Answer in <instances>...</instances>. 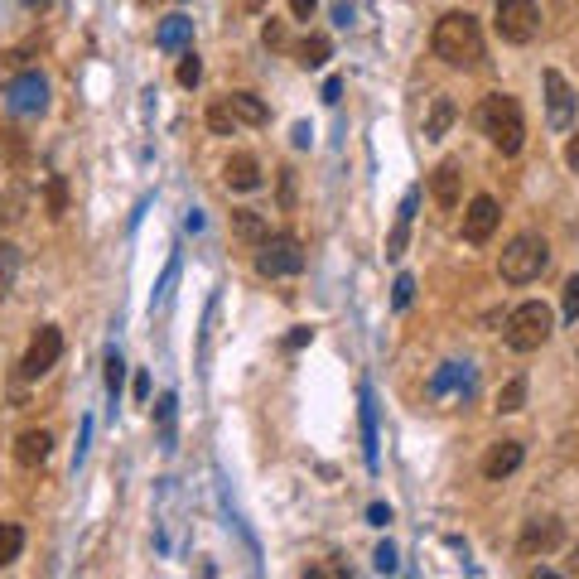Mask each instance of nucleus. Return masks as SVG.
Returning a JSON list of instances; mask_svg holds the SVG:
<instances>
[{
  "label": "nucleus",
  "mask_w": 579,
  "mask_h": 579,
  "mask_svg": "<svg viewBox=\"0 0 579 579\" xmlns=\"http://www.w3.org/2000/svg\"><path fill=\"white\" fill-rule=\"evenodd\" d=\"M329 58H333L329 34H304L300 44H295V63H300V68H324Z\"/></svg>",
  "instance_id": "412c9836"
},
{
  "label": "nucleus",
  "mask_w": 579,
  "mask_h": 579,
  "mask_svg": "<svg viewBox=\"0 0 579 579\" xmlns=\"http://www.w3.org/2000/svg\"><path fill=\"white\" fill-rule=\"evenodd\" d=\"M546 266H551V247H546V237L522 232V237H512V242L502 247L497 276L507 280V285H531V280H541Z\"/></svg>",
  "instance_id": "20e7f679"
},
{
  "label": "nucleus",
  "mask_w": 579,
  "mask_h": 579,
  "mask_svg": "<svg viewBox=\"0 0 579 579\" xmlns=\"http://www.w3.org/2000/svg\"><path fill=\"white\" fill-rule=\"evenodd\" d=\"M526 406V377H512V382L497 391V411L502 415H517Z\"/></svg>",
  "instance_id": "a878e982"
},
{
  "label": "nucleus",
  "mask_w": 579,
  "mask_h": 579,
  "mask_svg": "<svg viewBox=\"0 0 579 579\" xmlns=\"http://www.w3.org/2000/svg\"><path fill=\"white\" fill-rule=\"evenodd\" d=\"M314 5H319V0H290V15H295V20H309Z\"/></svg>",
  "instance_id": "79ce46f5"
},
{
  "label": "nucleus",
  "mask_w": 579,
  "mask_h": 579,
  "mask_svg": "<svg viewBox=\"0 0 579 579\" xmlns=\"http://www.w3.org/2000/svg\"><path fill=\"white\" fill-rule=\"evenodd\" d=\"M174 78H179V87H198V78H203V63H198V54H184L179 58V73H174Z\"/></svg>",
  "instance_id": "2f4dec72"
},
{
  "label": "nucleus",
  "mask_w": 579,
  "mask_h": 579,
  "mask_svg": "<svg viewBox=\"0 0 579 579\" xmlns=\"http://www.w3.org/2000/svg\"><path fill=\"white\" fill-rule=\"evenodd\" d=\"M575 358H579V343H575Z\"/></svg>",
  "instance_id": "3c124183"
},
{
  "label": "nucleus",
  "mask_w": 579,
  "mask_h": 579,
  "mask_svg": "<svg viewBox=\"0 0 579 579\" xmlns=\"http://www.w3.org/2000/svg\"><path fill=\"white\" fill-rule=\"evenodd\" d=\"M493 29L502 44H531L541 34V5L536 0H497Z\"/></svg>",
  "instance_id": "39448f33"
},
{
  "label": "nucleus",
  "mask_w": 579,
  "mask_h": 579,
  "mask_svg": "<svg viewBox=\"0 0 579 579\" xmlns=\"http://www.w3.org/2000/svg\"><path fill=\"white\" fill-rule=\"evenodd\" d=\"M551 333H555V314L541 300L517 304V309L502 319V343H507L512 353H536V348H546Z\"/></svg>",
  "instance_id": "7ed1b4c3"
},
{
  "label": "nucleus",
  "mask_w": 579,
  "mask_h": 579,
  "mask_svg": "<svg viewBox=\"0 0 579 579\" xmlns=\"http://www.w3.org/2000/svg\"><path fill=\"white\" fill-rule=\"evenodd\" d=\"M454 386H464L469 391V362H444V372L435 377V391H454Z\"/></svg>",
  "instance_id": "c85d7f7f"
},
{
  "label": "nucleus",
  "mask_w": 579,
  "mask_h": 579,
  "mask_svg": "<svg viewBox=\"0 0 579 579\" xmlns=\"http://www.w3.org/2000/svg\"><path fill=\"white\" fill-rule=\"evenodd\" d=\"M222 179H227V189H242V193H251V189H261V165H256V155H232L227 160V169H222Z\"/></svg>",
  "instance_id": "2eb2a0df"
},
{
  "label": "nucleus",
  "mask_w": 579,
  "mask_h": 579,
  "mask_svg": "<svg viewBox=\"0 0 579 579\" xmlns=\"http://www.w3.org/2000/svg\"><path fill=\"white\" fill-rule=\"evenodd\" d=\"M29 208V189L25 184H10V189L0 193V227H15V222L25 218Z\"/></svg>",
  "instance_id": "4be33fe9"
},
{
  "label": "nucleus",
  "mask_w": 579,
  "mask_h": 579,
  "mask_svg": "<svg viewBox=\"0 0 579 579\" xmlns=\"http://www.w3.org/2000/svg\"><path fill=\"white\" fill-rule=\"evenodd\" d=\"M377 570H382V575H391V570H396V551H391V546H382V551H377Z\"/></svg>",
  "instance_id": "37998d69"
},
{
  "label": "nucleus",
  "mask_w": 579,
  "mask_h": 579,
  "mask_svg": "<svg viewBox=\"0 0 579 579\" xmlns=\"http://www.w3.org/2000/svg\"><path fill=\"white\" fill-rule=\"evenodd\" d=\"M338 92H343V83H338V78H329V83H324V102H329V107L338 102Z\"/></svg>",
  "instance_id": "49530a36"
},
{
  "label": "nucleus",
  "mask_w": 579,
  "mask_h": 579,
  "mask_svg": "<svg viewBox=\"0 0 579 579\" xmlns=\"http://www.w3.org/2000/svg\"><path fill=\"white\" fill-rule=\"evenodd\" d=\"M565 324H579V276L565 280Z\"/></svg>",
  "instance_id": "f704fd0d"
},
{
  "label": "nucleus",
  "mask_w": 579,
  "mask_h": 579,
  "mask_svg": "<svg viewBox=\"0 0 579 579\" xmlns=\"http://www.w3.org/2000/svg\"><path fill=\"white\" fill-rule=\"evenodd\" d=\"M362 440H367V464L377 469V415H372V391H362Z\"/></svg>",
  "instance_id": "bb28decb"
},
{
  "label": "nucleus",
  "mask_w": 579,
  "mask_h": 579,
  "mask_svg": "<svg viewBox=\"0 0 579 579\" xmlns=\"http://www.w3.org/2000/svg\"><path fill=\"white\" fill-rule=\"evenodd\" d=\"M121 382H126V362H121V353L111 348V353H107V396H111V401L121 396Z\"/></svg>",
  "instance_id": "7c9ffc66"
},
{
  "label": "nucleus",
  "mask_w": 579,
  "mask_h": 579,
  "mask_svg": "<svg viewBox=\"0 0 579 579\" xmlns=\"http://www.w3.org/2000/svg\"><path fill=\"white\" fill-rule=\"evenodd\" d=\"M227 107H232V116H237L242 126H266V121H271V107H266L256 92H232Z\"/></svg>",
  "instance_id": "6ab92c4d"
},
{
  "label": "nucleus",
  "mask_w": 579,
  "mask_h": 579,
  "mask_svg": "<svg viewBox=\"0 0 579 579\" xmlns=\"http://www.w3.org/2000/svg\"><path fill=\"white\" fill-rule=\"evenodd\" d=\"M541 87H546V121H551V131H570V126H575V111H579L575 87L565 83V73H555V68L541 73Z\"/></svg>",
  "instance_id": "6e6552de"
},
{
  "label": "nucleus",
  "mask_w": 579,
  "mask_h": 579,
  "mask_svg": "<svg viewBox=\"0 0 579 579\" xmlns=\"http://www.w3.org/2000/svg\"><path fill=\"white\" fill-rule=\"evenodd\" d=\"M155 415H160V440H165V449H169V444H174V396H160Z\"/></svg>",
  "instance_id": "72a5a7b5"
},
{
  "label": "nucleus",
  "mask_w": 579,
  "mask_h": 579,
  "mask_svg": "<svg viewBox=\"0 0 579 579\" xmlns=\"http://www.w3.org/2000/svg\"><path fill=\"white\" fill-rule=\"evenodd\" d=\"M415 300V280L411 276H396V290H391V309H406Z\"/></svg>",
  "instance_id": "c9c22d12"
},
{
  "label": "nucleus",
  "mask_w": 579,
  "mask_h": 579,
  "mask_svg": "<svg viewBox=\"0 0 579 579\" xmlns=\"http://www.w3.org/2000/svg\"><path fill=\"white\" fill-rule=\"evenodd\" d=\"M497 222H502V208H497V198L478 193V198L469 203V213H464V242L483 247V242H488V237L497 232Z\"/></svg>",
  "instance_id": "9b49d317"
},
{
  "label": "nucleus",
  "mask_w": 579,
  "mask_h": 579,
  "mask_svg": "<svg viewBox=\"0 0 579 579\" xmlns=\"http://www.w3.org/2000/svg\"><path fill=\"white\" fill-rule=\"evenodd\" d=\"M232 237L247 242V247H261L271 237V227H266V218L256 208H232Z\"/></svg>",
  "instance_id": "a211bd4d"
},
{
  "label": "nucleus",
  "mask_w": 579,
  "mask_h": 579,
  "mask_svg": "<svg viewBox=\"0 0 579 579\" xmlns=\"http://www.w3.org/2000/svg\"><path fill=\"white\" fill-rule=\"evenodd\" d=\"M473 121H478V131L488 136L493 150H502V155H522L526 121H522V102H517V97L488 92V97L478 102V111H473Z\"/></svg>",
  "instance_id": "f03ea898"
},
{
  "label": "nucleus",
  "mask_w": 579,
  "mask_h": 579,
  "mask_svg": "<svg viewBox=\"0 0 579 579\" xmlns=\"http://www.w3.org/2000/svg\"><path fill=\"white\" fill-rule=\"evenodd\" d=\"M58 358H63V333H58L54 324H44V329L34 333L25 362H20V377H25V382H39L44 372H54Z\"/></svg>",
  "instance_id": "1a4fd4ad"
},
{
  "label": "nucleus",
  "mask_w": 579,
  "mask_h": 579,
  "mask_svg": "<svg viewBox=\"0 0 579 579\" xmlns=\"http://www.w3.org/2000/svg\"><path fill=\"white\" fill-rule=\"evenodd\" d=\"M454 121H459V107H454V97H449V92L430 97V116H425V140H444Z\"/></svg>",
  "instance_id": "f3484780"
},
{
  "label": "nucleus",
  "mask_w": 579,
  "mask_h": 579,
  "mask_svg": "<svg viewBox=\"0 0 579 579\" xmlns=\"http://www.w3.org/2000/svg\"><path fill=\"white\" fill-rule=\"evenodd\" d=\"M309 140H314V131L300 121V126H295V145H300V150H309Z\"/></svg>",
  "instance_id": "de8ad7c7"
},
{
  "label": "nucleus",
  "mask_w": 579,
  "mask_h": 579,
  "mask_svg": "<svg viewBox=\"0 0 579 579\" xmlns=\"http://www.w3.org/2000/svg\"><path fill=\"white\" fill-rule=\"evenodd\" d=\"M49 454H54V435H49V430H25V435L15 440V464H20V469H39Z\"/></svg>",
  "instance_id": "4468645a"
},
{
  "label": "nucleus",
  "mask_w": 579,
  "mask_h": 579,
  "mask_svg": "<svg viewBox=\"0 0 579 579\" xmlns=\"http://www.w3.org/2000/svg\"><path fill=\"white\" fill-rule=\"evenodd\" d=\"M333 25H353V5H333Z\"/></svg>",
  "instance_id": "a18cd8bd"
},
{
  "label": "nucleus",
  "mask_w": 579,
  "mask_h": 579,
  "mask_svg": "<svg viewBox=\"0 0 579 579\" xmlns=\"http://www.w3.org/2000/svg\"><path fill=\"white\" fill-rule=\"evenodd\" d=\"M430 49L449 68H478L483 63V29H478V20L469 10H449V15H440V25L430 34Z\"/></svg>",
  "instance_id": "f257e3e1"
},
{
  "label": "nucleus",
  "mask_w": 579,
  "mask_h": 579,
  "mask_svg": "<svg viewBox=\"0 0 579 579\" xmlns=\"http://www.w3.org/2000/svg\"><path fill=\"white\" fill-rule=\"evenodd\" d=\"M25 5H49V0H25Z\"/></svg>",
  "instance_id": "09e8293b"
},
{
  "label": "nucleus",
  "mask_w": 579,
  "mask_h": 579,
  "mask_svg": "<svg viewBox=\"0 0 579 579\" xmlns=\"http://www.w3.org/2000/svg\"><path fill=\"white\" fill-rule=\"evenodd\" d=\"M300 271H304L300 237H290V232H276V237H266V242L256 247V276L280 280V276H300Z\"/></svg>",
  "instance_id": "423d86ee"
},
{
  "label": "nucleus",
  "mask_w": 579,
  "mask_h": 579,
  "mask_svg": "<svg viewBox=\"0 0 579 579\" xmlns=\"http://www.w3.org/2000/svg\"><path fill=\"white\" fill-rule=\"evenodd\" d=\"M20 551H25V526L0 522V570H5V565H15Z\"/></svg>",
  "instance_id": "5701e85b"
},
{
  "label": "nucleus",
  "mask_w": 579,
  "mask_h": 579,
  "mask_svg": "<svg viewBox=\"0 0 579 579\" xmlns=\"http://www.w3.org/2000/svg\"><path fill=\"white\" fill-rule=\"evenodd\" d=\"M15 280H20V247L0 242V300H10Z\"/></svg>",
  "instance_id": "b1692460"
},
{
  "label": "nucleus",
  "mask_w": 579,
  "mask_h": 579,
  "mask_svg": "<svg viewBox=\"0 0 579 579\" xmlns=\"http://www.w3.org/2000/svg\"><path fill=\"white\" fill-rule=\"evenodd\" d=\"M140 5H155V0H140Z\"/></svg>",
  "instance_id": "8fccbe9b"
},
{
  "label": "nucleus",
  "mask_w": 579,
  "mask_h": 579,
  "mask_svg": "<svg viewBox=\"0 0 579 579\" xmlns=\"http://www.w3.org/2000/svg\"><path fill=\"white\" fill-rule=\"evenodd\" d=\"M304 343H314V329H295L290 338H285V353H300Z\"/></svg>",
  "instance_id": "4c0bfd02"
},
{
  "label": "nucleus",
  "mask_w": 579,
  "mask_h": 579,
  "mask_svg": "<svg viewBox=\"0 0 579 579\" xmlns=\"http://www.w3.org/2000/svg\"><path fill=\"white\" fill-rule=\"evenodd\" d=\"M522 459H526V444L522 440L488 444V454H483V478H488V483H502V478H512V473L522 469Z\"/></svg>",
  "instance_id": "f8f14e48"
},
{
  "label": "nucleus",
  "mask_w": 579,
  "mask_h": 579,
  "mask_svg": "<svg viewBox=\"0 0 579 579\" xmlns=\"http://www.w3.org/2000/svg\"><path fill=\"white\" fill-rule=\"evenodd\" d=\"M0 136H5V150H10V160L20 165V160H25V140H20V131H0Z\"/></svg>",
  "instance_id": "e433bc0d"
},
{
  "label": "nucleus",
  "mask_w": 579,
  "mask_h": 579,
  "mask_svg": "<svg viewBox=\"0 0 579 579\" xmlns=\"http://www.w3.org/2000/svg\"><path fill=\"white\" fill-rule=\"evenodd\" d=\"M261 44H266V49H285V44H290L285 20H266V25H261Z\"/></svg>",
  "instance_id": "473e14b6"
},
{
  "label": "nucleus",
  "mask_w": 579,
  "mask_h": 579,
  "mask_svg": "<svg viewBox=\"0 0 579 579\" xmlns=\"http://www.w3.org/2000/svg\"><path fill=\"white\" fill-rule=\"evenodd\" d=\"M560 541H565V522L560 517H531L522 526V536H517V551L526 560H536V555H551L560 551Z\"/></svg>",
  "instance_id": "9d476101"
},
{
  "label": "nucleus",
  "mask_w": 579,
  "mask_h": 579,
  "mask_svg": "<svg viewBox=\"0 0 579 579\" xmlns=\"http://www.w3.org/2000/svg\"><path fill=\"white\" fill-rule=\"evenodd\" d=\"M565 165H570V169L579 174V131L570 136V145H565Z\"/></svg>",
  "instance_id": "c03bdc74"
},
{
  "label": "nucleus",
  "mask_w": 579,
  "mask_h": 579,
  "mask_svg": "<svg viewBox=\"0 0 579 579\" xmlns=\"http://www.w3.org/2000/svg\"><path fill=\"white\" fill-rule=\"evenodd\" d=\"M189 39H193V20H189V15H169V20H160V34H155V44H160L165 54H179Z\"/></svg>",
  "instance_id": "aec40b11"
},
{
  "label": "nucleus",
  "mask_w": 579,
  "mask_h": 579,
  "mask_svg": "<svg viewBox=\"0 0 579 579\" xmlns=\"http://www.w3.org/2000/svg\"><path fill=\"white\" fill-rule=\"evenodd\" d=\"M459 193H464V169H459V160L435 165V174H430V198H435L440 208H459Z\"/></svg>",
  "instance_id": "ddd939ff"
},
{
  "label": "nucleus",
  "mask_w": 579,
  "mask_h": 579,
  "mask_svg": "<svg viewBox=\"0 0 579 579\" xmlns=\"http://www.w3.org/2000/svg\"><path fill=\"white\" fill-rule=\"evenodd\" d=\"M44 208H49L54 222L68 213V179H63V174H49V184H44Z\"/></svg>",
  "instance_id": "393cba45"
},
{
  "label": "nucleus",
  "mask_w": 579,
  "mask_h": 579,
  "mask_svg": "<svg viewBox=\"0 0 579 579\" xmlns=\"http://www.w3.org/2000/svg\"><path fill=\"white\" fill-rule=\"evenodd\" d=\"M208 131H213V136H232V131H237V116H232V107H227V97L208 107Z\"/></svg>",
  "instance_id": "cd10ccee"
},
{
  "label": "nucleus",
  "mask_w": 579,
  "mask_h": 579,
  "mask_svg": "<svg viewBox=\"0 0 579 579\" xmlns=\"http://www.w3.org/2000/svg\"><path fill=\"white\" fill-rule=\"evenodd\" d=\"M25 68H29V54H25V49H5V54H0V83L10 87L15 78H20V73H25Z\"/></svg>",
  "instance_id": "c756f323"
},
{
  "label": "nucleus",
  "mask_w": 579,
  "mask_h": 579,
  "mask_svg": "<svg viewBox=\"0 0 579 579\" xmlns=\"http://www.w3.org/2000/svg\"><path fill=\"white\" fill-rule=\"evenodd\" d=\"M367 522H372V526H386V522H391V507L372 502V507H367Z\"/></svg>",
  "instance_id": "ea45409f"
},
{
  "label": "nucleus",
  "mask_w": 579,
  "mask_h": 579,
  "mask_svg": "<svg viewBox=\"0 0 579 579\" xmlns=\"http://www.w3.org/2000/svg\"><path fill=\"white\" fill-rule=\"evenodd\" d=\"M5 107H10V116H44V107H49V78L39 68H25L15 83L5 87Z\"/></svg>",
  "instance_id": "0eeeda50"
},
{
  "label": "nucleus",
  "mask_w": 579,
  "mask_h": 579,
  "mask_svg": "<svg viewBox=\"0 0 579 579\" xmlns=\"http://www.w3.org/2000/svg\"><path fill=\"white\" fill-rule=\"evenodd\" d=\"M415 203H420V189H411L406 198H401V213H396V227H391V237H386V256H391V261H396V256L406 251V242H411Z\"/></svg>",
  "instance_id": "dca6fc26"
},
{
  "label": "nucleus",
  "mask_w": 579,
  "mask_h": 579,
  "mask_svg": "<svg viewBox=\"0 0 579 579\" xmlns=\"http://www.w3.org/2000/svg\"><path fill=\"white\" fill-rule=\"evenodd\" d=\"M309 575L314 579H343L348 570H343V565H309Z\"/></svg>",
  "instance_id": "58836bf2"
},
{
  "label": "nucleus",
  "mask_w": 579,
  "mask_h": 579,
  "mask_svg": "<svg viewBox=\"0 0 579 579\" xmlns=\"http://www.w3.org/2000/svg\"><path fill=\"white\" fill-rule=\"evenodd\" d=\"M232 10H237V15H261L266 0H232Z\"/></svg>",
  "instance_id": "a19ab883"
}]
</instances>
